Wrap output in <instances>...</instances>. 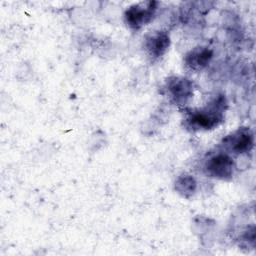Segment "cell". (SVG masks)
<instances>
[{
    "mask_svg": "<svg viewBox=\"0 0 256 256\" xmlns=\"http://www.w3.org/2000/svg\"><path fill=\"white\" fill-rule=\"evenodd\" d=\"M225 109V97L219 95L202 108L185 110V126L192 131L214 129L224 120Z\"/></svg>",
    "mask_w": 256,
    "mask_h": 256,
    "instance_id": "1",
    "label": "cell"
},
{
    "mask_svg": "<svg viewBox=\"0 0 256 256\" xmlns=\"http://www.w3.org/2000/svg\"><path fill=\"white\" fill-rule=\"evenodd\" d=\"M234 169V160L227 152H216L210 155L203 164L205 175L219 180H230Z\"/></svg>",
    "mask_w": 256,
    "mask_h": 256,
    "instance_id": "2",
    "label": "cell"
},
{
    "mask_svg": "<svg viewBox=\"0 0 256 256\" xmlns=\"http://www.w3.org/2000/svg\"><path fill=\"white\" fill-rule=\"evenodd\" d=\"M157 5L156 1H145L129 6L124 13L125 23L131 29H140L153 20Z\"/></svg>",
    "mask_w": 256,
    "mask_h": 256,
    "instance_id": "3",
    "label": "cell"
},
{
    "mask_svg": "<svg viewBox=\"0 0 256 256\" xmlns=\"http://www.w3.org/2000/svg\"><path fill=\"white\" fill-rule=\"evenodd\" d=\"M254 145V136L247 127H241L226 136L221 143L224 151L228 154H243L251 151Z\"/></svg>",
    "mask_w": 256,
    "mask_h": 256,
    "instance_id": "4",
    "label": "cell"
},
{
    "mask_svg": "<svg viewBox=\"0 0 256 256\" xmlns=\"http://www.w3.org/2000/svg\"><path fill=\"white\" fill-rule=\"evenodd\" d=\"M169 100L176 105L186 104L193 95V83L191 80L181 77H169L164 85Z\"/></svg>",
    "mask_w": 256,
    "mask_h": 256,
    "instance_id": "5",
    "label": "cell"
},
{
    "mask_svg": "<svg viewBox=\"0 0 256 256\" xmlns=\"http://www.w3.org/2000/svg\"><path fill=\"white\" fill-rule=\"evenodd\" d=\"M170 46V37L166 31H152L144 39V50L152 59L161 58Z\"/></svg>",
    "mask_w": 256,
    "mask_h": 256,
    "instance_id": "6",
    "label": "cell"
},
{
    "mask_svg": "<svg viewBox=\"0 0 256 256\" xmlns=\"http://www.w3.org/2000/svg\"><path fill=\"white\" fill-rule=\"evenodd\" d=\"M212 57L213 51L210 48L199 46L185 55L184 64L187 69L193 72H199L210 63Z\"/></svg>",
    "mask_w": 256,
    "mask_h": 256,
    "instance_id": "7",
    "label": "cell"
},
{
    "mask_svg": "<svg viewBox=\"0 0 256 256\" xmlns=\"http://www.w3.org/2000/svg\"><path fill=\"white\" fill-rule=\"evenodd\" d=\"M175 189L184 197L191 196L196 189V182L190 175L183 174L178 177L175 182Z\"/></svg>",
    "mask_w": 256,
    "mask_h": 256,
    "instance_id": "8",
    "label": "cell"
}]
</instances>
